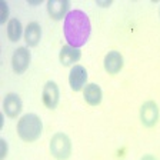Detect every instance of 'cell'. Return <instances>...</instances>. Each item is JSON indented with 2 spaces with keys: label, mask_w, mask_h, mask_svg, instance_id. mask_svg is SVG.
Segmentation results:
<instances>
[{
  "label": "cell",
  "mask_w": 160,
  "mask_h": 160,
  "mask_svg": "<svg viewBox=\"0 0 160 160\" xmlns=\"http://www.w3.org/2000/svg\"><path fill=\"white\" fill-rule=\"evenodd\" d=\"M63 34L67 44L82 49L92 34V22L86 12L73 9L63 20Z\"/></svg>",
  "instance_id": "cell-1"
},
{
  "label": "cell",
  "mask_w": 160,
  "mask_h": 160,
  "mask_svg": "<svg viewBox=\"0 0 160 160\" xmlns=\"http://www.w3.org/2000/svg\"><path fill=\"white\" fill-rule=\"evenodd\" d=\"M16 132L20 140L26 143L37 142L43 133V122L36 113H26L22 114L17 120Z\"/></svg>",
  "instance_id": "cell-2"
},
{
  "label": "cell",
  "mask_w": 160,
  "mask_h": 160,
  "mask_svg": "<svg viewBox=\"0 0 160 160\" xmlns=\"http://www.w3.org/2000/svg\"><path fill=\"white\" fill-rule=\"evenodd\" d=\"M49 150L56 160H69L73 153V143L70 136L64 132L54 133L50 139Z\"/></svg>",
  "instance_id": "cell-3"
},
{
  "label": "cell",
  "mask_w": 160,
  "mask_h": 160,
  "mask_svg": "<svg viewBox=\"0 0 160 160\" xmlns=\"http://www.w3.org/2000/svg\"><path fill=\"white\" fill-rule=\"evenodd\" d=\"M139 119L140 123L146 129H153L160 120V109L156 100H146L142 103L139 109Z\"/></svg>",
  "instance_id": "cell-4"
},
{
  "label": "cell",
  "mask_w": 160,
  "mask_h": 160,
  "mask_svg": "<svg viewBox=\"0 0 160 160\" xmlns=\"http://www.w3.org/2000/svg\"><path fill=\"white\" fill-rule=\"evenodd\" d=\"M30 60H32V53L27 46H19L13 50L12 59H10V66L13 73L16 74H24L30 66Z\"/></svg>",
  "instance_id": "cell-5"
},
{
  "label": "cell",
  "mask_w": 160,
  "mask_h": 160,
  "mask_svg": "<svg viewBox=\"0 0 160 160\" xmlns=\"http://www.w3.org/2000/svg\"><path fill=\"white\" fill-rule=\"evenodd\" d=\"M2 110H3L4 116L9 119H19L22 112H23L22 97L14 92L6 93L3 97V102H2Z\"/></svg>",
  "instance_id": "cell-6"
},
{
  "label": "cell",
  "mask_w": 160,
  "mask_h": 160,
  "mask_svg": "<svg viewBox=\"0 0 160 160\" xmlns=\"http://www.w3.org/2000/svg\"><path fill=\"white\" fill-rule=\"evenodd\" d=\"M42 103L46 109L54 110L60 103V87L54 80H47L42 90Z\"/></svg>",
  "instance_id": "cell-7"
},
{
  "label": "cell",
  "mask_w": 160,
  "mask_h": 160,
  "mask_svg": "<svg viewBox=\"0 0 160 160\" xmlns=\"http://www.w3.org/2000/svg\"><path fill=\"white\" fill-rule=\"evenodd\" d=\"M47 14L54 22H62L72 12L70 0H49L46 3Z\"/></svg>",
  "instance_id": "cell-8"
},
{
  "label": "cell",
  "mask_w": 160,
  "mask_h": 160,
  "mask_svg": "<svg viewBox=\"0 0 160 160\" xmlns=\"http://www.w3.org/2000/svg\"><path fill=\"white\" fill-rule=\"evenodd\" d=\"M89 73H87V69L83 64H76V66L70 67L69 70V86L73 92H83L84 86H86L89 82Z\"/></svg>",
  "instance_id": "cell-9"
},
{
  "label": "cell",
  "mask_w": 160,
  "mask_h": 160,
  "mask_svg": "<svg viewBox=\"0 0 160 160\" xmlns=\"http://www.w3.org/2000/svg\"><path fill=\"white\" fill-rule=\"evenodd\" d=\"M124 67V57L117 50H110L103 57V69L107 74L116 76Z\"/></svg>",
  "instance_id": "cell-10"
},
{
  "label": "cell",
  "mask_w": 160,
  "mask_h": 160,
  "mask_svg": "<svg viewBox=\"0 0 160 160\" xmlns=\"http://www.w3.org/2000/svg\"><path fill=\"white\" fill-rule=\"evenodd\" d=\"M80 59H82V49H77L70 44H64L62 46L59 52V62L63 64L64 67H73L79 64Z\"/></svg>",
  "instance_id": "cell-11"
},
{
  "label": "cell",
  "mask_w": 160,
  "mask_h": 160,
  "mask_svg": "<svg viewBox=\"0 0 160 160\" xmlns=\"http://www.w3.org/2000/svg\"><path fill=\"white\" fill-rule=\"evenodd\" d=\"M82 94H83V100L92 107L100 106V103L103 102V89L97 83H93V82L87 83L84 86Z\"/></svg>",
  "instance_id": "cell-12"
},
{
  "label": "cell",
  "mask_w": 160,
  "mask_h": 160,
  "mask_svg": "<svg viewBox=\"0 0 160 160\" xmlns=\"http://www.w3.org/2000/svg\"><path fill=\"white\" fill-rule=\"evenodd\" d=\"M23 39L27 47L39 46L40 40H42V26H40L39 22H29L24 26Z\"/></svg>",
  "instance_id": "cell-13"
},
{
  "label": "cell",
  "mask_w": 160,
  "mask_h": 160,
  "mask_svg": "<svg viewBox=\"0 0 160 160\" xmlns=\"http://www.w3.org/2000/svg\"><path fill=\"white\" fill-rule=\"evenodd\" d=\"M6 33H7V39L12 43H17L22 37H23L24 29L23 24L17 17H12L6 24Z\"/></svg>",
  "instance_id": "cell-14"
},
{
  "label": "cell",
  "mask_w": 160,
  "mask_h": 160,
  "mask_svg": "<svg viewBox=\"0 0 160 160\" xmlns=\"http://www.w3.org/2000/svg\"><path fill=\"white\" fill-rule=\"evenodd\" d=\"M0 146H2V153H0V160H4L7 157V153H9V143L4 137L0 139Z\"/></svg>",
  "instance_id": "cell-15"
},
{
  "label": "cell",
  "mask_w": 160,
  "mask_h": 160,
  "mask_svg": "<svg viewBox=\"0 0 160 160\" xmlns=\"http://www.w3.org/2000/svg\"><path fill=\"white\" fill-rule=\"evenodd\" d=\"M2 7H3V16H2V24H7L12 17H9V4L6 2H2Z\"/></svg>",
  "instance_id": "cell-16"
},
{
  "label": "cell",
  "mask_w": 160,
  "mask_h": 160,
  "mask_svg": "<svg viewBox=\"0 0 160 160\" xmlns=\"http://www.w3.org/2000/svg\"><path fill=\"white\" fill-rule=\"evenodd\" d=\"M140 160H159L154 154H150V153H146V154H143V156L140 157Z\"/></svg>",
  "instance_id": "cell-17"
},
{
  "label": "cell",
  "mask_w": 160,
  "mask_h": 160,
  "mask_svg": "<svg viewBox=\"0 0 160 160\" xmlns=\"http://www.w3.org/2000/svg\"><path fill=\"white\" fill-rule=\"evenodd\" d=\"M96 4L99 7H110L113 4V2H96Z\"/></svg>",
  "instance_id": "cell-18"
},
{
  "label": "cell",
  "mask_w": 160,
  "mask_h": 160,
  "mask_svg": "<svg viewBox=\"0 0 160 160\" xmlns=\"http://www.w3.org/2000/svg\"><path fill=\"white\" fill-rule=\"evenodd\" d=\"M159 17H160V9H159Z\"/></svg>",
  "instance_id": "cell-19"
}]
</instances>
